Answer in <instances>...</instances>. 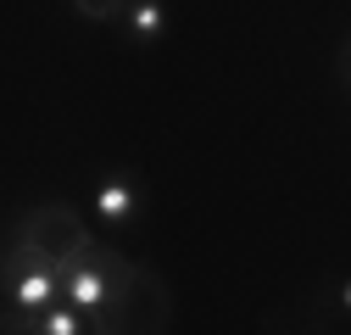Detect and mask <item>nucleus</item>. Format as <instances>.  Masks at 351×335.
<instances>
[{
	"label": "nucleus",
	"mask_w": 351,
	"mask_h": 335,
	"mask_svg": "<svg viewBox=\"0 0 351 335\" xmlns=\"http://www.w3.org/2000/svg\"><path fill=\"white\" fill-rule=\"evenodd\" d=\"M173 324V297L167 279L145 263H128V274L106 290V302L90 313L95 335H167Z\"/></svg>",
	"instance_id": "f257e3e1"
},
{
	"label": "nucleus",
	"mask_w": 351,
	"mask_h": 335,
	"mask_svg": "<svg viewBox=\"0 0 351 335\" xmlns=\"http://www.w3.org/2000/svg\"><path fill=\"white\" fill-rule=\"evenodd\" d=\"M12 240H23L34 257H45L51 268H73V263H84L101 246L90 235V224H84L67 201H45V207H34V213H23L12 224Z\"/></svg>",
	"instance_id": "f03ea898"
},
{
	"label": "nucleus",
	"mask_w": 351,
	"mask_h": 335,
	"mask_svg": "<svg viewBox=\"0 0 351 335\" xmlns=\"http://www.w3.org/2000/svg\"><path fill=\"white\" fill-rule=\"evenodd\" d=\"M6 302L23 313H51L62 308V268H51L45 257H34L23 240L6 235Z\"/></svg>",
	"instance_id": "7ed1b4c3"
},
{
	"label": "nucleus",
	"mask_w": 351,
	"mask_h": 335,
	"mask_svg": "<svg viewBox=\"0 0 351 335\" xmlns=\"http://www.w3.org/2000/svg\"><path fill=\"white\" fill-rule=\"evenodd\" d=\"M123 274H128V263L117 257V251H112V246H95L84 263L62 268V302L78 308V313H95V308L106 302V290H112Z\"/></svg>",
	"instance_id": "20e7f679"
},
{
	"label": "nucleus",
	"mask_w": 351,
	"mask_h": 335,
	"mask_svg": "<svg viewBox=\"0 0 351 335\" xmlns=\"http://www.w3.org/2000/svg\"><path fill=\"white\" fill-rule=\"evenodd\" d=\"M6 335H95L90 330V313H78V308H51V313H23L6 302Z\"/></svg>",
	"instance_id": "39448f33"
},
{
	"label": "nucleus",
	"mask_w": 351,
	"mask_h": 335,
	"mask_svg": "<svg viewBox=\"0 0 351 335\" xmlns=\"http://www.w3.org/2000/svg\"><path fill=\"white\" fill-rule=\"evenodd\" d=\"M95 207H101V218H106V224H128V218L140 213V196H134V185H128V179H106Z\"/></svg>",
	"instance_id": "423d86ee"
},
{
	"label": "nucleus",
	"mask_w": 351,
	"mask_h": 335,
	"mask_svg": "<svg viewBox=\"0 0 351 335\" xmlns=\"http://www.w3.org/2000/svg\"><path fill=\"white\" fill-rule=\"evenodd\" d=\"M162 28H167V12L156 6V0H134V6H128V34H134L140 45H151Z\"/></svg>",
	"instance_id": "0eeeda50"
},
{
	"label": "nucleus",
	"mask_w": 351,
	"mask_h": 335,
	"mask_svg": "<svg viewBox=\"0 0 351 335\" xmlns=\"http://www.w3.org/2000/svg\"><path fill=\"white\" fill-rule=\"evenodd\" d=\"M128 6H134V0H73V12L84 23H123Z\"/></svg>",
	"instance_id": "6e6552de"
},
{
	"label": "nucleus",
	"mask_w": 351,
	"mask_h": 335,
	"mask_svg": "<svg viewBox=\"0 0 351 335\" xmlns=\"http://www.w3.org/2000/svg\"><path fill=\"white\" fill-rule=\"evenodd\" d=\"M335 67H340V84L351 90V34H346V45H340V62H335Z\"/></svg>",
	"instance_id": "1a4fd4ad"
},
{
	"label": "nucleus",
	"mask_w": 351,
	"mask_h": 335,
	"mask_svg": "<svg viewBox=\"0 0 351 335\" xmlns=\"http://www.w3.org/2000/svg\"><path fill=\"white\" fill-rule=\"evenodd\" d=\"M340 302H346V308H351V285H340Z\"/></svg>",
	"instance_id": "9d476101"
}]
</instances>
